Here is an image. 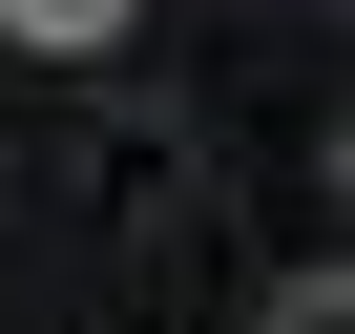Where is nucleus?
<instances>
[{"mask_svg":"<svg viewBox=\"0 0 355 334\" xmlns=\"http://www.w3.org/2000/svg\"><path fill=\"white\" fill-rule=\"evenodd\" d=\"M293 334H355V313H334V292H293Z\"/></svg>","mask_w":355,"mask_h":334,"instance_id":"f03ea898","label":"nucleus"},{"mask_svg":"<svg viewBox=\"0 0 355 334\" xmlns=\"http://www.w3.org/2000/svg\"><path fill=\"white\" fill-rule=\"evenodd\" d=\"M105 21H125V0H0V42H42V63H63V42H105Z\"/></svg>","mask_w":355,"mask_h":334,"instance_id":"f257e3e1","label":"nucleus"}]
</instances>
